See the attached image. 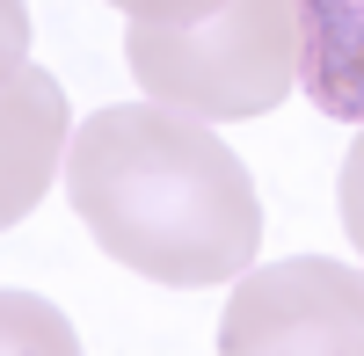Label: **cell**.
Wrapping results in <instances>:
<instances>
[{
  "instance_id": "obj_1",
  "label": "cell",
  "mask_w": 364,
  "mask_h": 356,
  "mask_svg": "<svg viewBox=\"0 0 364 356\" xmlns=\"http://www.w3.org/2000/svg\"><path fill=\"white\" fill-rule=\"evenodd\" d=\"M66 189L95 247L154 284H240L262 204L240 153L168 102H109L73 131Z\"/></svg>"
},
{
  "instance_id": "obj_2",
  "label": "cell",
  "mask_w": 364,
  "mask_h": 356,
  "mask_svg": "<svg viewBox=\"0 0 364 356\" xmlns=\"http://www.w3.org/2000/svg\"><path fill=\"white\" fill-rule=\"evenodd\" d=\"M124 66L146 102L197 124H248L299 87V8L226 0L204 22H124Z\"/></svg>"
},
{
  "instance_id": "obj_3",
  "label": "cell",
  "mask_w": 364,
  "mask_h": 356,
  "mask_svg": "<svg viewBox=\"0 0 364 356\" xmlns=\"http://www.w3.org/2000/svg\"><path fill=\"white\" fill-rule=\"evenodd\" d=\"M219 349L226 356H284V349L364 356V269L328 255L248 269L219 313Z\"/></svg>"
},
{
  "instance_id": "obj_4",
  "label": "cell",
  "mask_w": 364,
  "mask_h": 356,
  "mask_svg": "<svg viewBox=\"0 0 364 356\" xmlns=\"http://www.w3.org/2000/svg\"><path fill=\"white\" fill-rule=\"evenodd\" d=\"M66 160V95L44 66H29L22 51H8V131H0V226H15L22 211H37V196Z\"/></svg>"
},
{
  "instance_id": "obj_5",
  "label": "cell",
  "mask_w": 364,
  "mask_h": 356,
  "mask_svg": "<svg viewBox=\"0 0 364 356\" xmlns=\"http://www.w3.org/2000/svg\"><path fill=\"white\" fill-rule=\"evenodd\" d=\"M291 8L306 102L336 124H364V0H291Z\"/></svg>"
},
{
  "instance_id": "obj_6",
  "label": "cell",
  "mask_w": 364,
  "mask_h": 356,
  "mask_svg": "<svg viewBox=\"0 0 364 356\" xmlns=\"http://www.w3.org/2000/svg\"><path fill=\"white\" fill-rule=\"evenodd\" d=\"M336 204H343V233H350V247L364 255V124H357L350 153H343V174H336Z\"/></svg>"
},
{
  "instance_id": "obj_7",
  "label": "cell",
  "mask_w": 364,
  "mask_h": 356,
  "mask_svg": "<svg viewBox=\"0 0 364 356\" xmlns=\"http://www.w3.org/2000/svg\"><path fill=\"white\" fill-rule=\"evenodd\" d=\"M124 22H204V15H219L226 0H109Z\"/></svg>"
}]
</instances>
